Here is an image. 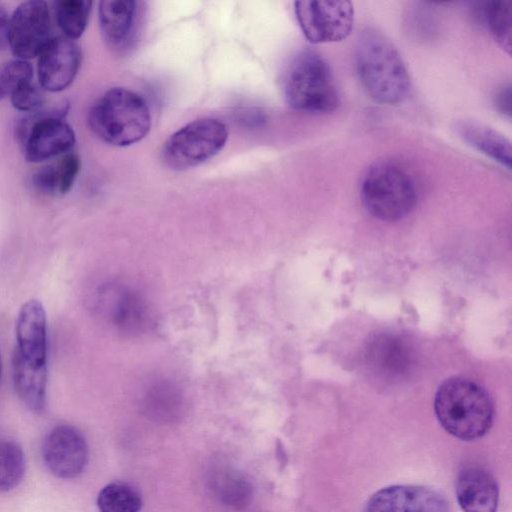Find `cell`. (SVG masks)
Returning <instances> with one entry per match:
<instances>
[{
    "label": "cell",
    "mask_w": 512,
    "mask_h": 512,
    "mask_svg": "<svg viewBox=\"0 0 512 512\" xmlns=\"http://www.w3.org/2000/svg\"><path fill=\"white\" fill-rule=\"evenodd\" d=\"M360 197L365 209L382 221L406 217L417 203V189L412 176L400 164L380 161L364 174Z\"/></svg>",
    "instance_id": "cell-5"
},
{
    "label": "cell",
    "mask_w": 512,
    "mask_h": 512,
    "mask_svg": "<svg viewBox=\"0 0 512 512\" xmlns=\"http://www.w3.org/2000/svg\"><path fill=\"white\" fill-rule=\"evenodd\" d=\"M110 307L112 321L122 332L129 334L144 332L151 324V315L146 301L131 289H119L113 295Z\"/></svg>",
    "instance_id": "cell-19"
},
{
    "label": "cell",
    "mask_w": 512,
    "mask_h": 512,
    "mask_svg": "<svg viewBox=\"0 0 512 512\" xmlns=\"http://www.w3.org/2000/svg\"><path fill=\"white\" fill-rule=\"evenodd\" d=\"M92 2L89 0H58L52 3L53 15L63 37L75 41L84 33Z\"/></svg>",
    "instance_id": "cell-21"
},
{
    "label": "cell",
    "mask_w": 512,
    "mask_h": 512,
    "mask_svg": "<svg viewBox=\"0 0 512 512\" xmlns=\"http://www.w3.org/2000/svg\"><path fill=\"white\" fill-rule=\"evenodd\" d=\"M364 512H450L437 491L418 485H392L375 492Z\"/></svg>",
    "instance_id": "cell-12"
},
{
    "label": "cell",
    "mask_w": 512,
    "mask_h": 512,
    "mask_svg": "<svg viewBox=\"0 0 512 512\" xmlns=\"http://www.w3.org/2000/svg\"><path fill=\"white\" fill-rule=\"evenodd\" d=\"M69 103L25 114L16 124V137L28 162L39 163L73 149L76 137L64 120Z\"/></svg>",
    "instance_id": "cell-6"
},
{
    "label": "cell",
    "mask_w": 512,
    "mask_h": 512,
    "mask_svg": "<svg viewBox=\"0 0 512 512\" xmlns=\"http://www.w3.org/2000/svg\"><path fill=\"white\" fill-rule=\"evenodd\" d=\"M460 137L479 152L507 169L511 168V143L501 133L486 125L471 121L456 124Z\"/></svg>",
    "instance_id": "cell-18"
},
{
    "label": "cell",
    "mask_w": 512,
    "mask_h": 512,
    "mask_svg": "<svg viewBox=\"0 0 512 512\" xmlns=\"http://www.w3.org/2000/svg\"><path fill=\"white\" fill-rule=\"evenodd\" d=\"M99 512H140L142 498L139 491L126 482H111L97 496Z\"/></svg>",
    "instance_id": "cell-22"
},
{
    "label": "cell",
    "mask_w": 512,
    "mask_h": 512,
    "mask_svg": "<svg viewBox=\"0 0 512 512\" xmlns=\"http://www.w3.org/2000/svg\"><path fill=\"white\" fill-rule=\"evenodd\" d=\"M138 2L134 0H102L98 17L101 34L111 48L128 45L135 32Z\"/></svg>",
    "instance_id": "cell-15"
},
{
    "label": "cell",
    "mask_w": 512,
    "mask_h": 512,
    "mask_svg": "<svg viewBox=\"0 0 512 512\" xmlns=\"http://www.w3.org/2000/svg\"><path fill=\"white\" fill-rule=\"evenodd\" d=\"M434 411L443 429L463 441L483 437L494 418L489 393L477 382L464 377L449 378L439 386Z\"/></svg>",
    "instance_id": "cell-2"
},
{
    "label": "cell",
    "mask_w": 512,
    "mask_h": 512,
    "mask_svg": "<svg viewBox=\"0 0 512 512\" xmlns=\"http://www.w3.org/2000/svg\"><path fill=\"white\" fill-rule=\"evenodd\" d=\"M42 458L48 470L56 477L76 478L88 464V444L75 427L59 425L46 435L42 444Z\"/></svg>",
    "instance_id": "cell-10"
},
{
    "label": "cell",
    "mask_w": 512,
    "mask_h": 512,
    "mask_svg": "<svg viewBox=\"0 0 512 512\" xmlns=\"http://www.w3.org/2000/svg\"><path fill=\"white\" fill-rule=\"evenodd\" d=\"M295 14L304 36L312 43L345 39L354 23V9L347 0L296 1Z\"/></svg>",
    "instance_id": "cell-8"
},
{
    "label": "cell",
    "mask_w": 512,
    "mask_h": 512,
    "mask_svg": "<svg viewBox=\"0 0 512 512\" xmlns=\"http://www.w3.org/2000/svg\"><path fill=\"white\" fill-rule=\"evenodd\" d=\"M52 38L47 2L31 0L17 6L9 24V47L17 59L27 61L39 56Z\"/></svg>",
    "instance_id": "cell-9"
},
{
    "label": "cell",
    "mask_w": 512,
    "mask_h": 512,
    "mask_svg": "<svg viewBox=\"0 0 512 512\" xmlns=\"http://www.w3.org/2000/svg\"><path fill=\"white\" fill-rule=\"evenodd\" d=\"M32 186L45 196L59 195V181L55 165H46L32 175Z\"/></svg>",
    "instance_id": "cell-27"
},
{
    "label": "cell",
    "mask_w": 512,
    "mask_h": 512,
    "mask_svg": "<svg viewBox=\"0 0 512 512\" xmlns=\"http://www.w3.org/2000/svg\"><path fill=\"white\" fill-rule=\"evenodd\" d=\"M9 24L10 16L7 10L0 5V49L9 46Z\"/></svg>",
    "instance_id": "cell-29"
},
{
    "label": "cell",
    "mask_w": 512,
    "mask_h": 512,
    "mask_svg": "<svg viewBox=\"0 0 512 512\" xmlns=\"http://www.w3.org/2000/svg\"><path fill=\"white\" fill-rule=\"evenodd\" d=\"M79 45L63 36L53 37L38 56L39 85L49 92L66 89L75 79L81 65Z\"/></svg>",
    "instance_id": "cell-11"
},
{
    "label": "cell",
    "mask_w": 512,
    "mask_h": 512,
    "mask_svg": "<svg viewBox=\"0 0 512 512\" xmlns=\"http://www.w3.org/2000/svg\"><path fill=\"white\" fill-rule=\"evenodd\" d=\"M511 96L512 93L510 84L502 86L494 96V104L496 109L508 118L511 116Z\"/></svg>",
    "instance_id": "cell-28"
},
{
    "label": "cell",
    "mask_w": 512,
    "mask_h": 512,
    "mask_svg": "<svg viewBox=\"0 0 512 512\" xmlns=\"http://www.w3.org/2000/svg\"><path fill=\"white\" fill-rule=\"evenodd\" d=\"M228 139L226 125L214 118L194 120L164 143L161 160L172 170L196 167L217 155Z\"/></svg>",
    "instance_id": "cell-7"
},
{
    "label": "cell",
    "mask_w": 512,
    "mask_h": 512,
    "mask_svg": "<svg viewBox=\"0 0 512 512\" xmlns=\"http://www.w3.org/2000/svg\"><path fill=\"white\" fill-rule=\"evenodd\" d=\"M356 69L362 87L374 101L395 105L407 98L411 79L393 43L380 31H362L356 46Z\"/></svg>",
    "instance_id": "cell-1"
},
{
    "label": "cell",
    "mask_w": 512,
    "mask_h": 512,
    "mask_svg": "<svg viewBox=\"0 0 512 512\" xmlns=\"http://www.w3.org/2000/svg\"><path fill=\"white\" fill-rule=\"evenodd\" d=\"M13 382L21 401L36 413L43 411L46 403L47 365H38L13 355Z\"/></svg>",
    "instance_id": "cell-17"
},
{
    "label": "cell",
    "mask_w": 512,
    "mask_h": 512,
    "mask_svg": "<svg viewBox=\"0 0 512 512\" xmlns=\"http://www.w3.org/2000/svg\"><path fill=\"white\" fill-rule=\"evenodd\" d=\"M88 124L102 141L119 147L142 140L152 120L145 99L124 87L107 90L90 108Z\"/></svg>",
    "instance_id": "cell-3"
},
{
    "label": "cell",
    "mask_w": 512,
    "mask_h": 512,
    "mask_svg": "<svg viewBox=\"0 0 512 512\" xmlns=\"http://www.w3.org/2000/svg\"><path fill=\"white\" fill-rule=\"evenodd\" d=\"M33 78V68L26 60L15 59L0 70V100L11 96L24 82Z\"/></svg>",
    "instance_id": "cell-24"
},
{
    "label": "cell",
    "mask_w": 512,
    "mask_h": 512,
    "mask_svg": "<svg viewBox=\"0 0 512 512\" xmlns=\"http://www.w3.org/2000/svg\"><path fill=\"white\" fill-rule=\"evenodd\" d=\"M0 376H1V360H0Z\"/></svg>",
    "instance_id": "cell-30"
},
{
    "label": "cell",
    "mask_w": 512,
    "mask_h": 512,
    "mask_svg": "<svg viewBox=\"0 0 512 512\" xmlns=\"http://www.w3.org/2000/svg\"><path fill=\"white\" fill-rule=\"evenodd\" d=\"M16 350L23 359L46 364L47 327L43 305L36 299L24 303L16 319Z\"/></svg>",
    "instance_id": "cell-13"
},
{
    "label": "cell",
    "mask_w": 512,
    "mask_h": 512,
    "mask_svg": "<svg viewBox=\"0 0 512 512\" xmlns=\"http://www.w3.org/2000/svg\"><path fill=\"white\" fill-rule=\"evenodd\" d=\"M25 473L22 448L14 441L0 440V492L14 489Z\"/></svg>",
    "instance_id": "cell-23"
},
{
    "label": "cell",
    "mask_w": 512,
    "mask_h": 512,
    "mask_svg": "<svg viewBox=\"0 0 512 512\" xmlns=\"http://www.w3.org/2000/svg\"><path fill=\"white\" fill-rule=\"evenodd\" d=\"M282 89L288 105L298 111L329 113L340 105L330 66L311 49H303L292 57L284 72Z\"/></svg>",
    "instance_id": "cell-4"
},
{
    "label": "cell",
    "mask_w": 512,
    "mask_h": 512,
    "mask_svg": "<svg viewBox=\"0 0 512 512\" xmlns=\"http://www.w3.org/2000/svg\"><path fill=\"white\" fill-rule=\"evenodd\" d=\"M456 497L464 512H496L498 485L493 475L479 466L463 468L456 480Z\"/></svg>",
    "instance_id": "cell-14"
},
{
    "label": "cell",
    "mask_w": 512,
    "mask_h": 512,
    "mask_svg": "<svg viewBox=\"0 0 512 512\" xmlns=\"http://www.w3.org/2000/svg\"><path fill=\"white\" fill-rule=\"evenodd\" d=\"M59 181V195H65L72 188L80 171V158L77 153L71 151L60 158L56 163Z\"/></svg>",
    "instance_id": "cell-26"
},
{
    "label": "cell",
    "mask_w": 512,
    "mask_h": 512,
    "mask_svg": "<svg viewBox=\"0 0 512 512\" xmlns=\"http://www.w3.org/2000/svg\"><path fill=\"white\" fill-rule=\"evenodd\" d=\"M368 365L380 376H402L411 366L412 353L409 345L400 337L381 334L371 340L366 348Z\"/></svg>",
    "instance_id": "cell-16"
},
{
    "label": "cell",
    "mask_w": 512,
    "mask_h": 512,
    "mask_svg": "<svg viewBox=\"0 0 512 512\" xmlns=\"http://www.w3.org/2000/svg\"><path fill=\"white\" fill-rule=\"evenodd\" d=\"M480 18L487 30L508 54L512 43V1L490 0L480 4Z\"/></svg>",
    "instance_id": "cell-20"
},
{
    "label": "cell",
    "mask_w": 512,
    "mask_h": 512,
    "mask_svg": "<svg viewBox=\"0 0 512 512\" xmlns=\"http://www.w3.org/2000/svg\"><path fill=\"white\" fill-rule=\"evenodd\" d=\"M10 99L13 107L25 114L40 110L45 104L43 89L33 80L22 83L12 93Z\"/></svg>",
    "instance_id": "cell-25"
}]
</instances>
